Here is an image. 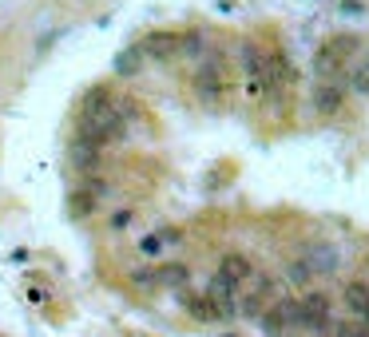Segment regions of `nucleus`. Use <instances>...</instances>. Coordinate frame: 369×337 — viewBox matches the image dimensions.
Segmentation results:
<instances>
[{
  "label": "nucleus",
  "mask_w": 369,
  "mask_h": 337,
  "mask_svg": "<svg viewBox=\"0 0 369 337\" xmlns=\"http://www.w3.org/2000/svg\"><path fill=\"white\" fill-rule=\"evenodd\" d=\"M361 48V40L357 36H333L326 40L318 52H314V76L318 80H338L345 68V56H354V52Z\"/></svg>",
  "instance_id": "1"
},
{
  "label": "nucleus",
  "mask_w": 369,
  "mask_h": 337,
  "mask_svg": "<svg viewBox=\"0 0 369 337\" xmlns=\"http://www.w3.org/2000/svg\"><path fill=\"white\" fill-rule=\"evenodd\" d=\"M195 96L203 99V103H219V99L226 96V76H222V60H219V56H207V60L198 64Z\"/></svg>",
  "instance_id": "2"
},
{
  "label": "nucleus",
  "mask_w": 369,
  "mask_h": 337,
  "mask_svg": "<svg viewBox=\"0 0 369 337\" xmlns=\"http://www.w3.org/2000/svg\"><path fill=\"white\" fill-rule=\"evenodd\" d=\"M345 80H318L314 84V96H310V108H314V115H321V120H333L338 111L345 108Z\"/></svg>",
  "instance_id": "3"
},
{
  "label": "nucleus",
  "mask_w": 369,
  "mask_h": 337,
  "mask_svg": "<svg viewBox=\"0 0 369 337\" xmlns=\"http://www.w3.org/2000/svg\"><path fill=\"white\" fill-rule=\"evenodd\" d=\"M302 262L310 266V274L314 278H330V274H338L342 254H338V246H330V242H314V246L302 254Z\"/></svg>",
  "instance_id": "4"
},
{
  "label": "nucleus",
  "mask_w": 369,
  "mask_h": 337,
  "mask_svg": "<svg viewBox=\"0 0 369 337\" xmlns=\"http://www.w3.org/2000/svg\"><path fill=\"white\" fill-rule=\"evenodd\" d=\"M139 52H143V60H171V56H179V32H147Z\"/></svg>",
  "instance_id": "5"
},
{
  "label": "nucleus",
  "mask_w": 369,
  "mask_h": 337,
  "mask_svg": "<svg viewBox=\"0 0 369 337\" xmlns=\"http://www.w3.org/2000/svg\"><path fill=\"white\" fill-rule=\"evenodd\" d=\"M219 274H222V278H231L234 286H243V282H250V278H254V262H250L246 254L231 250V254H222V262H219Z\"/></svg>",
  "instance_id": "6"
},
{
  "label": "nucleus",
  "mask_w": 369,
  "mask_h": 337,
  "mask_svg": "<svg viewBox=\"0 0 369 337\" xmlns=\"http://www.w3.org/2000/svg\"><path fill=\"white\" fill-rule=\"evenodd\" d=\"M99 155H103V147L87 143V139H75L72 143V167L84 171V175H96L99 171Z\"/></svg>",
  "instance_id": "7"
},
{
  "label": "nucleus",
  "mask_w": 369,
  "mask_h": 337,
  "mask_svg": "<svg viewBox=\"0 0 369 337\" xmlns=\"http://www.w3.org/2000/svg\"><path fill=\"white\" fill-rule=\"evenodd\" d=\"M111 68H115V76H123V80H131V76H139V68H143V52H139V44H131V48H123L115 60H111Z\"/></svg>",
  "instance_id": "8"
},
{
  "label": "nucleus",
  "mask_w": 369,
  "mask_h": 337,
  "mask_svg": "<svg viewBox=\"0 0 369 337\" xmlns=\"http://www.w3.org/2000/svg\"><path fill=\"white\" fill-rule=\"evenodd\" d=\"M155 282H159V286L179 289V286H187V282H191V270H187V262H167V266H159V270H155Z\"/></svg>",
  "instance_id": "9"
},
{
  "label": "nucleus",
  "mask_w": 369,
  "mask_h": 337,
  "mask_svg": "<svg viewBox=\"0 0 369 337\" xmlns=\"http://www.w3.org/2000/svg\"><path fill=\"white\" fill-rule=\"evenodd\" d=\"M179 56L203 60V56H207V36H203V32H183V36H179Z\"/></svg>",
  "instance_id": "10"
},
{
  "label": "nucleus",
  "mask_w": 369,
  "mask_h": 337,
  "mask_svg": "<svg viewBox=\"0 0 369 337\" xmlns=\"http://www.w3.org/2000/svg\"><path fill=\"white\" fill-rule=\"evenodd\" d=\"M286 282L290 286H314V274H310V266L302 258H294V262H286Z\"/></svg>",
  "instance_id": "11"
},
{
  "label": "nucleus",
  "mask_w": 369,
  "mask_h": 337,
  "mask_svg": "<svg viewBox=\"0 0 369 337\" xmlns=\"http://www.w3.org/2000/svg\"><path fill=\"white\" fill-rule=\"evenodd\" d=\"M345 87H349V92H357V96H369V60H361L354 72H349Z\"/></svg>",
  "instance_id": "12"
},
{
  "label": "nucleus",
  "mask_w": 369,
  "mask_h": 337,
  "mask_svg": "<svg viewBox=\"0 0 369 337\" xmlns=\"http://www.w3.org/2000/svg\"><path fill=\"white\" fill-rule=\"evenodd\" d=\"M187 313H191L195 322H219V317H215V306H210L207 298H187Z\"/></svg>",
  "instance_id": "13"
},
{
  "label": "nucleus",
  "mask_w": 369,
  "mask_h": 337,
  "mask_svg": "<svg viewBox=\"0 0 369 337\" xmlns=\"http://www.w3.org/2000/svg\"><path fill=\"white\" fill-rule=\"evenodd\" d=\"M330 337H369V329H366V325H357L354 317H349V322H333L330 325Z\"/></svg>",
  "instance_id": "14"
},
{
  "label": "nucleus",
  "mask_w": 369,
  "mask_h": 337,
  "mask_svg": "<svg viewBox=\"0 0 369 337\" xmlns=\"http://www.w3.org/2000/svg\"><path fill=\"white\" fill-rule=\"evenodd\" d=\"M92 210H96V199H92L87 191H75V194H72V215H75V218H87Z\"/></svg>",
  "instance_id": "15"
},
{
  "label": "nucleus",
  "mask_w": 369,
  "mask_h": 337,
  "mask_svg": "<svg viewBox=\"0 0 369 337\" xmlns=\"http://www.w3.org/2000/svg\"><path fill=\"white\" fill-rule=\"evenodd\" d=\"M139 254H143V258H159L163 254V238L159 234H143V238H139Z\"/></svg>",
  "instance_id": "16"
},
{
  "label": "nucleus",
  "mask_w": 369,
  "mask_h": 337,
  "mask_svg": "<svg viewBox=\"0 0 369 337\" xmlns=\"http://www.w3.org/2000/svg\"><path fill=\"white\" fill-rule=\"evenodd\" d=\"M131 286H139V289H155V286H159V282H155V270H147V266L131 270Z\"/></svg>",
  "instance_id": "17"
},
{
  "label": "nucleus",
  "mask_w": 369,
  "mask_h": 337,
  "mask_svg": "<svg viewBox=\"0 0 369 337\" xmlns=\"http://www.w3.org/2000/svg\"><path fill=\"white\" fill-rule=\"evenodd\" d=\"M338 8H342V16H366V13H369L366 0H342Z\"/></svg>",
  "instance_id": "18"
},
{
  "label": "nucleus",
  "mask_w": 369,
  "mask_h": 337,
  "mask_svg": "<svg viewBox=\"0 0 369 337\" xmlns=\"http://www.w3.org/2000/svg\"><path fill=\"white\" fill-rule=\"evenodd\" d=\"M108 227L111 230H127V227H131V210H115V215L108 218Z\"/></svg>",
  "instance_id": "19"
},
{
  "label": "nucleus",
  "mask_w": 369,
  "mask_h": 337,
  "mask_svg": "<svg viewBox=\"0 0 369 337\" xmlns=\"http://www.w3.org/2000/svg\"><path fill=\"white\" fill-rule=\"evenodd\" d=\"M155 234H159V238H163V246H175V242L183 238V234H179V230H175V227H163V230H155Z\"/></svg>",
  "instance_id": "20"
}]
</instances>
